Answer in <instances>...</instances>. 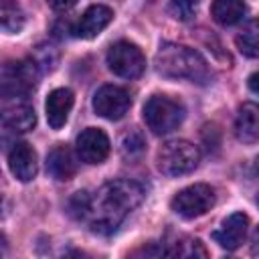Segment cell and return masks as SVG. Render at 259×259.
<instances>
[{"label": "cell", "instance_id": "cell-1", "mask_svg": "<svg viewBox=\"0 0 259 259\" xmlns=\"http://www.w3.org/2000/svg\"><path fill=\"white\" fill-rule=\"evenodd\" d=\"M144 186L136 180L119 178L105 182L97 192L89 194V204L85 212V223L91 233L111 235L117 231L121 221L144 200Z\"/></svg>", "mask_w": 259, "mask_h": 259}, {"label": "cell", "instance_id": "cell-6", "mask_svg": "<svg viewBox=\"0 0 259 259\" xmlns=\"http://www.w3.org/2000/svg\"><path fill=\"white\" fill-rule=\"evenodd\" d=\"M105 61H107L109 71L123 79H136L146 69V59L142 51L134 42H127V40H119L111 45Z\"/></svg>", "mask_w": 259, "mask_h": 259}, {"label": "cell", "instance_id": "cell-22", "mask_svg": "<svg viewBox=\"0 0 259 259\" xmlns=\"http://www.w3.org/2000/svg\"><path fill=\"white\" fill-rule=\"evenodd\" d=\"M146 148L144 136L138 130H130L123 138H121V152L125 158H138Z\"/></svg>", "mask_w": 259, "mask_h": 259}, {"label": "cell", "instance_id": "cell-3", "mask_svg": "<svg viewBox=\"0 0 259 259\" xmlns=\"http://www.w3.org/2000/svg\"><path fill=\"white\" fill-rule=\"evenodd\" d=\"M200 162V152L194 144L186 140H170L156 154V166L164 176H184L190 174Z\"/></svg>", "mask_w": 259, "mask_h": 259}, {"label": "cell", "instance_id": "cell-7", "mask_svg": "<svg viewBox=\"0 0 259 259\" xmlns=\"http://www.w3.org/2000/svg\"><path fill=\"white\" fill-rule=\"evenodd\" d=\"M214 204V190L208 184H192L174 194L170 206L182 219H196Z\"/></svg>", "mask_w": 259, "mask_h": 259}, {"label": "cell", "instance_id": "cell-9", "mask_svg": "<svg viewBox=\"0 0 259 259\" xmlns=\"http://www.w3.org/2000/svg\"><path fill=\"white\" fill-rule=\"evenodd\" d=\"M109 138L99 127H87L77 136V154L87 164H101L109 156Z\"/></svg>", "mask_w": 259, "mask_h": 259}, {"label": "cell", "instance_id": "cell-20", "mask_svg": "<svg viewBox=\"0 0 259 259\" xmlns=\"http://www.w3.org/2000/svg\"><path fill=\"white\" fill-rule=\"evenodd\" d=\"M166 255H174V257H206V249L202 247V243L198 239H182L174 243V249L166 251Z\"/></svg>", "mask_w": 259, "mask_h": 259}, {"label": "cell", "instance_id": "cell-12", "mask_svg": "<svg viewBox=\"0 0 259 259\" xmlns=\"http://www.w3.org/2000/svg\"><path fill=\"white\" fill-rule=\"evenodd\" d=\"M8 168L14 178L20 182H28L36 176L38 164H36V152L26 142H16L12 150L8 152Z\"/></svg>", "mask_w": 259, "mask_h": 259}, {"label": "cell", "instance_id": "cell-18", "mask_svg": "<svg viewBox=\"0 0 259 259\" xmlns=\"http://www.w3.org/2000/svg\"><path fill=\"white\" fill-rule=\"evenodd\" d=\"M235 45L245 57L259 59V18H251L243 24L235 36Z\"/></svg>", "mask_w": 259, "mask_h": 259}, {"label": "cell", "instance_id": "cell-19", "mask_svg": "<svg viewBox=\"0 0 259 259\" xmlns=\"http://www.w3.org/2000/svg\"><path fill=\"white\" fill-rule=\"evenodd\" d=\"M24 26V14L16 0H2V30L12 34Z\"/></svg>", "mask_w": 259, "mask_h": 259}, {"label": "cell", "instance_id": "cell-25", "mask_svg": "<svg viewBox=\"0 0 259 259\" xmlns=\"http://www.w3.org/2000/svg\"><path fill=\"white\" fill-rule=\"evenodd\" d=\"M249 89L259 95V71L253 73V75H249Z\"/></svg>", "mask_w": 259, "mask_h": 259}, {"label": "cell", "instance_id": "cell-17", "mask_svg": "<svg viewBox=\"0 0 259 259\" xmlns=\"http://www.w3.org/2000/svg\"><path fill=\"white\" fill-rule=\"evenodd\" d=\"M210 12L221 26H233L245 16L247 4L245 0H214Z\"/></svg>", "mask_w": 259, "mask_h": 259}, {"label": "cell", "instance_id": "cell-8", "mask_svg": "<svg viewBox=\"0 0 259 259\" xmlns=\"http://www.w3.org/2000/svg\"><path fill=\"white\" fill-rule=\"evenodd\" d=\"M132 105V97L123 87L117 85H103L93 95V109L99 117L105 119H121Z\"/></svg>", "mask_w": 259, "mask_h": 259}, {"label": "cell", "instance_id": "cell-14", "mask_svg": "<svg viewBox=\"0 0 259 259\" xmlns=\"http://www.w3.org/2000/svg\"><path fill=\"white\" fill-rule=\"evenodd\" d=\"M47 172L55 180H71L77 172V160L69 146L57 144L47 154Z\"/></svg>", "mask_w": 259, "mask_h": 259}, {"label": "cell", "instance_id": "cell-24", "mask_svg": "<svg viewBox=\"0 0 259 259\" xmlns=\"http://www.w3.org/2000/svg\"><path fill=\"white\" fill-rule=\"evenodd\" d=\"M251 253L253 255H259V225L255 227V231L251 235Z\"/></svg>", "mask_w": 259, "mask_h": 259}, {"label": "cell", "instance_id": "cell-15", "mask_svg": "<svg viewBox=\"0 0 259 259\" xmlns=\"http://www.w3.org/2000/svg\"><path fill=\"white\" fill-rule=\"evenodd\" d=\"M235 134L243 144L259 142V105L257 103H243L235 117Z\"/></svg>", "mask_w": 259, "mask_h": 259}, {"label": "cell", "instance_id": "cell-10", "mask_svg": "<svg viewBox=\"0 0 259 259\" xmlns=\"http://www.w3.org/2000/svg\"><path fill=\"white\" fill-rule=\"evenodd\" d=\"M113 20V10L109 6H103V4H93L89 6L81 18L73 24L71 32L73 36L77 38H95L109 22Z\"/></svg>", "mask_w": 259, "mask_h": 259}, {"label": "cell", "instance_id": "cell-11", "mask_svg": "<svg viewBox=\"0 0 259 259\" xmlns=\"http://www.w3.org/2000/svg\"><path fill=\"white\" fill-rule=\"evenodd\" d=\"M247 227H249V219L245 212H233L229 214L221 227L212 233V239L227 251H235L243 245L245 237H247Z\"/></svg>", "mask_w": 259, "mask_h": 259}, {"label": "cell", "instance_id": "cell-2", "mask_svg": "<svg viewBox=\"0 0 259 259\" xmlns=\"http://www.w3.org/2000/svg\"><path fill=\"white\" fill-rule=\"evenodd\" d=\"M154 65L156 71L168 79H188L198 85H204L210 79V69L200 53L184 45H162L156 53Z\"/></svg>", "mask_w": 259, "mask_h": 259}, {"label": "cell", "instance_id": "cell-16", "mask_svg": "<svg viewBox=\"0 0 259 259\" xmlns=\"http://www.w3.org/2000/svg\"><path fill=\"white\" fill-rule=\"evenodd\" d=\"M36 123V115L34 109L28 103H4L2 107V125L10 132L22 134L32 130Z\"/></svg>", "mask_w": 259, "mask_h": 259}, {"label": "cell", "instance_id": "cell-26", "mask_svg": "<svg viewBox=\"0 0 259 259\" xmlns=\"http://www.w3.org/2000/svg\"><path fill=\"white\" fill-rule=\"evenodd\" d=\"M257 204H259V196H257Z\"/></svg>", "mask_w": 259, "mask_h": 259}, {"label": "cell", "instance_id": "cell-13", "mask_svg": "<svg viewBox=\"0 0 259 259\" xmlns=\"http://www.w3.org/2000/svg\"><path fill=\"white\" fill-rule=\"evenodd\" d=\"M73 101H75L73 91L67 87H61V89H55L49 93L45 111H47V121L53 130H61L67 123L69 113L73 109Z\"/></svg>", "mask_w": 259, "mask_h": 259}, {"label": "cell", "instance_id": "cell-4", "mask_svg": "<svg viewBox=\"0 0 259 259\" xmlns=\"http://www.w3.org/2000/svg\"><path fill=\"white\" fill-rule=\"evenodd\" d=\"M182 119H184L182 103L168 95H152L144 103V121L158 136L176 130L182 123Z\"/></svg>", "mask_w": 259, "mask_h": 259}, {"label": "cell", "instance_id": "cell-21", "mask_svg": "<svg viewBox=\"0 0 259 259\" xmlns=\"http://www.w3.org/2000/svg\"><path fill=\"white\" fill-rule=\"evenodd\" d=\"M198 4H200V0H170L168 10L176 20L186 22V20L194 18V14L198 10Z\"/></svg>", "mask_w": 259, "mask_h": 259}, {"label": "cell", "instance_id": "cell-5", "mask_svg": "<svg viewBox=\"0 0 259 259\" xmlns=\"http://www.w3.org/2000/svg\"><path fill=\"white\" fill-rule=\"evenodd\" d=\"M38 63L34 59L18 61V63H8L2 69V95L4 99H18L26 97L38 83Z\"/></svg>", "mask_w": 259, "mask_h": 259}, {"label": "cell", "instance_id": "cell-23", "mask_svg": "<svg viewBox=\"0 0 259 259\" xmlns=\"http://www.w3.org/2000/svg\"><path fill=\"white\" fill-rule=\"evenodd\" d=\"M49 2V6L53 8V10H59V12H65V10H69V8H73L79 0H47Z\"/></svg>", "mask_w": 259, "mask_h": 259}]
</instances>
